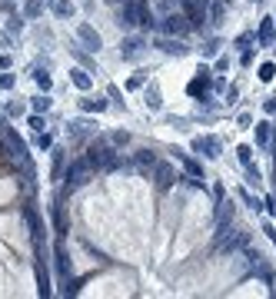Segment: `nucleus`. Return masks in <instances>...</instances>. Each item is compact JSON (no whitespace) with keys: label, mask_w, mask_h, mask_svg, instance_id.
<instances>
[{"label":"nucleus","mask_w":276,"mask_h":299,"mask_svg":"<svg viewBox=\"0 0 276 299\" xmlns=\"http://www.w3.org/2000/svg\"><path fill=\"white\" fill-rule=\"evenodd\" d=\"M273 73H276L273 63H263V66H260V80H263V83H270V80H273Z\"/></svg>","instance_id":"obj_30"},{"label":"nucleus","mask_w":276,"mask_h":299,"mask_svg":"<svg viewBox=\"0 0 276 299\" xmlns=\"http://www.w3.org/2000/svg\"><path fill=\"white\" fill-rule=\"evenodd\" d=\"M90 173H93L90 160H87V156H77L73 163L67 166V173H64V179H67V189H77V186H83V183L90 179Z\"/></svg>","instance_id":"obj_1"},{"label":"nucleus","mask_w":276,"mask_h":299,"mask_svg":"<svg viewBox=\"0 0 276 299\" xmlns=\"http://www.w3.org/2000/svg\"><path fill=\"white\" fill-rule=\"evenodd\" d=\"M54 146V136L50 133H37V150H50Z\"/></svg>","instance_id":"obj_28"},{"label":"nucleus","mask_w":276,"mask_h":299,"mask_svg":"<svg viewBox=\"0 0 276 299\" xmlns=\"http://www.w3.org/2000/svg\"><path fill=\"white\" fill-rule=\"evenodd\" d=\"M110 140H113V146H127V143H130V133L117 130V133H113V136H110Z\"/></svg>","instance_id":"obj_33"},{"label":"nucleus","mask_w":276,"mask_h":299,"mask_svg":"<svg viewBox=\"0 0 276 299\" xmlns=\"http://www.w3.org/2000/svg\"><path fill=\"white\" fill-rule=\"evenodd\" d=\"M160 30L166 33V37H187L193 27H190V20H187V13L183 17H177V13H166L163 17V23H160Z\"/></svg>","instance_id":"obj_4"},{"label":"nucleus","mask_w":276,"mask_h":299,"mask_svg":"<svg viewBox=\"0 0 276 299\" xmlns=\"http://www.w3.org/2000/svg\"><path fill=\"white\" fill-rule=\"evenodd\" d=\"M153 173H156V189H170L173 186V179H177V173H173V166L170 163H156Z\"/></svg>","instance_id":"obj_9"},{"label":"nucleus","mask_w":276,"mask_h":299,"mask_svg":"<svg viewBox=\"0 0 276 299\" xmlns=\"http://www.w3.org/2000/svg\"><path fill=\"white\" fill-rule=\"evenodd\" d=\"M143 103H146V110H160V107H163V97H160V87H156V83H150V87L143 90Z\"/></svg>","instance_id":"obj_11"},{"label":"nucleus","mask_w":276,"mask_h":299,"mask_svg":"<svg viewBox=\"0 0 276 299\" xmlns=\"http://www.w3.org/2000/svg\"><path fill=\"white\" fill-rule=\"evenodd\" d=\"M153 47L160 50V54H166V57H187V50H190V47H183V40H180V37L173 40V37H166V33L156 40Z\"/></svg>","instance_id":"obj_6"},{"label":"nucleus","mask_w":276,"mask_h":299,"mask_svg":"<svg viewBox=\"0 0 276 299\" xmlns=\"http://www.w3.org/2000/svg\"><path fill=\"white\" fill-rule=\"evenodd\" d=\"M253 130H256V146H263V150H266V146H270V136H273V133H270V123L260 120Z\"/></svg>","instance_id":"obj_14"},{"label":"nucleus","mask_w":276,"mask_h":299,"mask_svg":"<svg viewBox=\"0 0 276 299\" xmlns=\"http://www.w3.org/2000/svg\"><path fill=\"white\" fill-rule=\"evenodd\" d=\"M77 40H80V44H83V47H87L90 54H97L100 47H103V40H100V33L93 30L90 23H80V27H77Z\"/></svg>","instance_id":"obj_5"},{"label":"nucleus","mask_w":276,"mask_h":299,"mask_svg":"<svg viewBox=\"0 0 276 299\" xmlns=\"http://www.w3.org/2000/svg\"><path fill=\"white\" fill-rule=\"evenodd\" d=\"M33 80H37V87L44 90V93L50 90V73H47V70H33Z\"/></svg>","instance_id":"obj_25"},{"label":"nucleus","mask_w":276,"mask_h":299,"mask_svg":"<svg viewBox=\"0 0 276 299\" xmlns=\"http://www.w3.org/2000/svg\"><path fill=\"white\" fill-rule=\"evenodd\" d=\"M183 166H187V173H190V177H203V170H200L197 160H183Z\"/></svg>","instance_id":"obj_34"},{"label":"nucleus","mask_w":276,"mask_h":299,"mask_svg":"<svg viewBox=\"0 0 276 299\" xmlns=\"http://www.w3.org/2000/svg\"><path fill=\"white\" fill-rule=\"evenodd\" d=\"M256 40V33H240V37H236V47H250Z\"/></svg>","instance_id":"obj_35"},{"label":"nucleus","mask_w":276,"mask_h":299,"mask_svg":"<svg viewBox=\"0 0 276 299\" xmlns=\"http://www.w3.org/2000/svg\"><path fill=\"white\" fill-rule=\"evenodd\" d=\"M70 77H73V87L77 90H90L93 87V80H90L87 70H70Z\"/></svg>","instance_id":"obj_16"},{"label":"nucleus","mask_w":276,"mask_h":299,"mask_svg":"<svg viewBox=\"0 0 276 299\" xmlns=\"http://www.w3.org/2000/svg\"><path fill=\"white\" fill-rule=\"evenodd\" d=\"M220 37H210V40H207V44H203V47H200V54H203V57H216V54H220Z\"/></svg>","instance_id":"obj_18"},{"label":"nucleus","mask_w":276,"mask_h":299,"mask_svg":"<svg viewBox=\"0 0 276 299\" xmlns=\"http://www.w3.org/2000/svg\"><path fill=\"white\" fill-rule=\"evenodd\" d=\"M256 40H260V44H273V20H263V23H260Z\"/></svg>","instance_id":"obj_17"},{"label":"nucleus","mask_w":276,"mask_h":299,"mask_svg":"<svg viewBox=\"0 0 276 299\" xmlns=\"http://www.w3.org/2000/svg\"><path fill=\"white\" fill-rule=\"evenodd\" d=\"M137 163L143 166V170H146V166H150V170H153V166L160 163V160H156V156L150 153V150H140V153H137Z\"/></svg>","instance_id":"obj_21"},{"label":"nucleus","mask_w":276,"mask_h":299,"mask_svg":"<svg viewBox=\"0 0 276 299\" xmlns=\"http://www.w3.org/2000/svg\"><path fill=\"white\" fill-rule=\"evenodd\" d=\"M7 66H10V57H3V54H0V70H7Z\"/></svg>","instance_id":"obj_42"},{"label":"nucleus","mask_w":276,"mask_h":299,"mask_svg":"<svg viewBox=\"0 0 276 299\" xmlns=\"http://www.w3.org/2000/svg\"><path fill=\"white\" fill-rule=\"evenodd\" d=\"M87 160H90L93 170H100V166H117V153H113V146H107V143H90Z\"/></svg>","instance_id":"obj_2"},{"label":"nucleus","mask_w":276,"mask_h":299,"mask_svg":"<svg viewBox=\"0 0 276 299\" xmlns=\"http://www.w3.org/2000/svg\"><path fill=\"white\" fill-rule=\"evenodd\" d=\"M236 156H240V163H253V146H250V143H240V146H236Z\"/></svg>","instance_id":"obj_23"},{"label":"nucleus","mask_w":276,"mask_h":299,"mask_svg":"<svg viewBox=\"0 0 276 299\" xmlns=\"http://www.w3.org/2000/svg\"><path fill=\"white\" fill-rule=\"evenodd\" d=\"M107 3H127V0H107Z\"/></svg>","instance_id":"obj_43"},{"label":"nucleus","mask_w":276,"mask_h":299,"mask_svg":"<svg viewBox=\"0 0 276 299\" xmlns=\"http://www.w3.org/2000/svg\"><path fill=\"white\" fill-rule=\"evenodd\" d=\"M40 10H44V0H27V7H23V13H27V17H37Z\"/></svg>","instance_id":"obj_26"},{"label":"nucleus","mask_w":276,"mask_h":299,"mask_svg":"<svg viewBox=\"0 0 276 299\" xmlns=\"http://www.w3.org/2000/svg\"><path fill=\"white\" fill-rule=\"evenodd\" d=\"M143 37H127V40H123L120 44V57L123 60H137V57L143 54Z\"/></svg>","instance_id":"obj_8"},{"label":"nucleus","mask_w":276,"mask_h":299,"mask_svg":"<svg viewBox=\"0 0 276 299\" xmlns=\"http://www.w3.org/2000/svg\"><path fill=\"white\" fill-rule=\"evenodd\" d=\"M226 66H230V57H220V60H216V70H220V73H223Z\"/></svg>","instance_id":"obj_40"},{"label":"nucleus","mask_w":276,"mask_h":299,"mask_svg":"<svg viewBox=\"0 0 276 299\" xmlns=\"http://www.w3.org/2000/svg\"><path fill=\"white\" fill-rule=\"evenodd\" d=\"M27 126H30L33 133H44V117H40V113H33L30 120H27Z\"/></svg>","instance_id":"obj_29"},{"label":"nucleus","mask_w":276,"mask_h":299,"mask_svg":"<svg viewBox=\"0 0 276 299\" xmlns=\"http://www.w3.org/2000/svg\"><path fill=\"white\" fill-rule=\"evenodd\" d=\"M37 283H40V296H50V276H47V266L40 256H37Z\"/></svg>","instance_id":"obj_13"},{"label":"nucleus","mask_w":276,"mask_h":299,"mask_svg":"<svg viewBox=\"0 0 276 299\" xmlns=\"http://www.w3.org/2000/svg\"><path fill=\"white\" fill-rule=\"evenodd\" d=\"M57 273L64 279H70V263H67V253L64 249H57Z\"/></svg>","instance_id":"obj_19"},{"label":"nucleus","mask_w":276,"mask_h":299,"mask_svg":"<svg viewBox=\"0 0 276 299\" xmlns=\"http://www.w3.org/2000/svg\"><path fill=\"white\" fill-rule=\"evenodd\" d=\"M146 83V73H133L130 77V83H127V90H140Z\"/></svg>","instance_id":"obj_31"},{"label":"nucleus","mask_w":276,"mask_h":299,"mask_svg":"<svg viewBox=\"0 0 276 299\" xmlns=\"http://www.w3.org/2000/svg\"><path fill=\"white\" fill-rule=\"evenodd\" d=\"M0 90H13V73H0Z\"/></svg>","instance_id":"obj_36"},{"label":"nucleus","mask_w":276,"mask_h":299,"mask_svg":"<svg viewBox=\"0 0 276 299\" xmlns=\"http://www.w3.org/2000/svg\"><path fill=\"white\" fill-rule=\"evenodd\" d=\"M193 150H203L210 160H216V156L223 153V143L216 140V136H197V140H193Z\"/></svg>","instance_id":"obj_7"},{"label":"nucleus","mask_w":276,"mask_h":299,"mask_svg":"<svg viewBox=\"0 0 276 299\" xmlns=\"http://www.w3.org/2000/svg\"><path fill=\"white\" fill-rule=\"evenodd\" d=\"M197 73H200V77L190 83V97H200V93H207V87H210V66H203V63H200Z\"/></svg>","instance_id":"obj_10"},{"label":"nucleus","mask_w":276,"mask_h":299,"mask_svg":"<svg viewBox=\"0 0 276 299\" xmlns=\"http://www.w3.org/2000/svg\"><path fill=\"white\" fill-rule=\"evenodd\" d=\"M7 113H10V117H20V113H23V103H7Z\"/></svg>","instance_id":"obj_37"},{"label":"nucleus","mask_w":276,"mask_h":299,"mask_svg":"<svg viewBox=\"0 0 276 299\" xmlns=\"http://www.w3.org/2000/svg\"><path fill=\"white\" fill-rule=\"evenodd\" d=\"M80 110L83 113H103L107 110V100L103 97H83L80 100Z\"/></svg>","instance_id":"obj_12"},{"label":"nucleus","mask_w":276,"mask_h":299,"mask_svg":"<svg viewBox=\"0 0 276 299\" xmlns=\"http://www.w3.org/2000/svg\"><path fill=\"white\" fill-rule=\"evenodd\" d=\"M30 107H33V113H47V110H50V97H47V93H40V97L30 100Z\"/></svg>","instance_id":"obj_20"},{"label":"nucleus","mask_w":276,"mask_h":299,"mask_svg":"<svg viewBox=\"0 0 276 299\" xmlns=\"http://www.w3.org/2000/svg\"><path fill=\"white\" fill-rule=\"evenodd\" d=\"M240 63H243V66H250V63H253V50H243V57H240Z\"/></svg>","instance_id":"obj_39"},{"label":"nucleus","mask_w":276,"mask_h":299,"mask_svg":"<svg viewBox=\"0 0 276 299\" xmlns=\"http://www.w3.org/2000/svg\"><path fill=\"white\" fill-rule=\"evenodd\" d=\"M210 23H223V0H210Z\"/></svg>","instance_id":"obj_22"},{"label":"nucleus","mask_w":276,"mask_h":299,"mask_svg":"<svg viewBox=\"0 0 276 299\" xmlns=\"http://www.w3.org/2000/svg\"><path fill=\"white\" fill-rule=\"evenodd\" d=\"M180 7H183V13H187V20H190L193 30L207 23V7H210V0H180Z\"/></svg>","instance_id":"obj_3"},{"label":"nucleus","mask_w":276,"mask_h":299,"mask_svg":"<svg viewBox=\"0 0 276 299\" xmlns=\"http://www.w3.org/2000/svg\"><path fill=\"white\" fill-rule=\"evenodd\" d=\"M263 233H266V236H270V239L276 243V230H273V223H266V226H263Z\"/></svg>","instance_id":"obj_41"},{"label":"nucleus","mask_w":276,"mask_h":299,"mask_svg":"<svg viewBox=\"0 0 276 299\" xmlns=\"http://www.w3.org/2000/svg\"><path fill=\"white\" fill-rule=\"evenodd\" d=\"M240 199H243V203H246V206H250V210H256V213L263 210V203H260V199H256L253 193H246V189H240Z\"/></svg>","instance_id":"obj_24"},{"label":"nucleus","mask_w":276,"mask_h":299,"mask_svg":"<svg viewBox=\"0 0 276 299\" xmlns=\"http://www.w3.org/2000/svg\"><path fill=\"white\" fill-rule=\"evenodd\" d=\"M260 179H263V177H260V170H256L253 163H246V183H250V186H256Z\"/></svg>","instance_id":"obj_27"},{"label":"nucleus","mask_w":276,"mask_h":299,"mask_svg":"<svg viewBox=\"0 0 276 299\" xmlns=\"http://www.w3.org/2000/svg\"><path fill=\"white\" fill-rule=\"evenodd\" d=\"M50 10L67 20V17H73V3H70V0H50Z\"/></svg>","instance_id":"obj_15"},{"label":"nucleus","mask_w":276,"mask_h":299,"mask_svg":"<svg viewBox=\"0 0 276 299\" xmlns=\"http://www.w3.org/2000/svg\"><path fill=\"white\" fill-rule=\"evenodd\" d=\"M70 130L77 133V136H83V133H90V130H93V126H90L87 120H77V123H70Z\"/></svg>","instance_id":"obj_32"},{"label":"nucleus","mask_w":276,"mask_h":299,"mask_svg":"<svg viewBox=\"0 0 276 299\" xmlns=\"http://www.w3.org/2000/svg\"><path fill=\"white\" fill-rule=\"evenodd\" d=\"M263 110H266V113H270V117H273V113H276V97H270V100H263Z\"/></svg>","instance_id":"obj_38"}]
</instances>
